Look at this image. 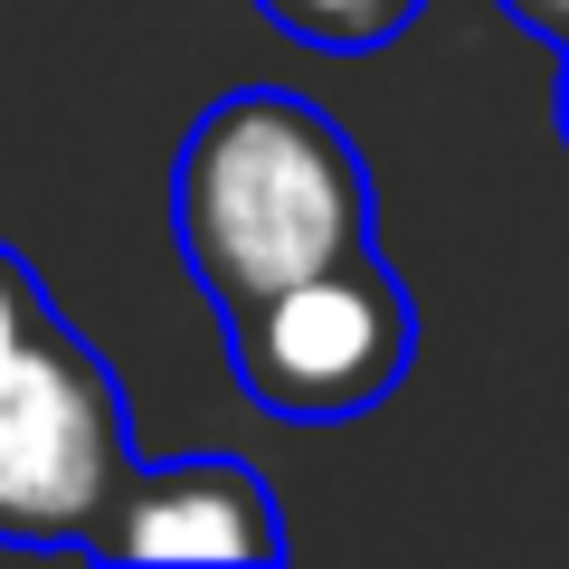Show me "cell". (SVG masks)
<instances>
[{
	"instance_id": "cell-3",
	"label": "cell",
	"mask_w": 569,
	"mask_h": 569,
	"mask_svg": "<svg viewBox=\"0 0 569 569\" xmlns=\"http://www.w3.org/2000/svg\"><path fill=\"white\" fill-rule=\"evenodd\" d=\"M133 466L123 380L77 323H48L0 380V541L10 550H86L114 475Z\"/></svg>"
},
{
	"instance_id": "cell-5",
	"label": "cell",
	"mask_w": 569,
	"mask_h": 569,
	"mask_svg": "<svg viewBox=\"0 0 569 569\" xmlns=\"http://www.w3.org/2000/svg\"><path fill=\"white\" fill-rule=\"evenodd\" d=\"M257 10L276 20V39L313 48V58H370V48L408 39L427 0H257Z\"/></svg>"
},
{
	"instance_id": "cell-2",
	"label": "cell",
	"mask_w": 569,
	"mask_h": 569,
	"mask_svg": "<svg viewBox=\"0 0 569 569\" xmlns=\"http://www.w3.org/2000/svg\"><path fill=\"white\" fill-rule=\"evenodd\" d=\"M408 361H418V305L380 266V247L228 313V370L284 427H342L380 408L408 380Z\"/></svg>"
},
{
	"instance_id": "cell-8",
	"label": "cell",
	"mask_w": 569,
	"mask_h": 569,
	"mask_svg": "<svg viewBox=\"0 0 569 569\" xmlns=\"http://www.w3.org/2000/svg\"><path fill=\"white\" fill-rule=\"evenodd\" d=\"M550 123H560V142H569V48H560V86H550Z\"/></svg>"
},
{
	"instance_id": "cell-4",
	"label": "cell",
	"mask_w": 569,
	"mask_h": 569,
	"mask_svg": "<svg viewBox=\"0 0 569 569\" xmlns=\"http://www.w3.org/2000/svg\"><path fill=\"white\" fill-rule=\"evenodd\" d=\"M96 560H284L276 485L238 456H181V466H123L104 512L86 522Z\"/></svg>"
},
{
	"instance_id": "cell-7",
	"label": "cell",
	"mask_w": 569,
	"mask_h": 569,
	"mask_svg": "<svg viewBox=\"0 0 569 569\" xmlns=\"http://www.w3.org/2000/svg\"><path fill=\"white\" fill-rule=\"evenodd\" d=\"M503 20L522 29V39H541L550 58L569 48V0H503Z\"/></svg>"
},
{
	"instance_id": "cell-1",
	"label": "cell",
	"mask_w": 569,
	"mask_h": 569,
	"mask_svg": "<svg viewBox=\"0 0 569 569\" xmlns=\"http://www.w3.org/2000/svg\"><path fill=\"white\" fill-rule=\"evenodd\" d=\"M171 238L219 313L370 247V162L323 104L284 86H238L181 133Z\"/></svg>"
},
{
	"instance_id": "cell-6",
	"label": "cell",
	"mask_w": 569,
	"mask_h": 569,
	"mask_svg": "<svg viewBox=\"0 0 569 569\" xmlns=\"http://www.w3.org/2000/svg\"><path fill=\"white\" fill-rule=\"evenodd\" d=\"M58 323V305H48V284L20 266V247H0V380L20 370V351L39 342V332Z\"/></svg>"
}]
</instances>
